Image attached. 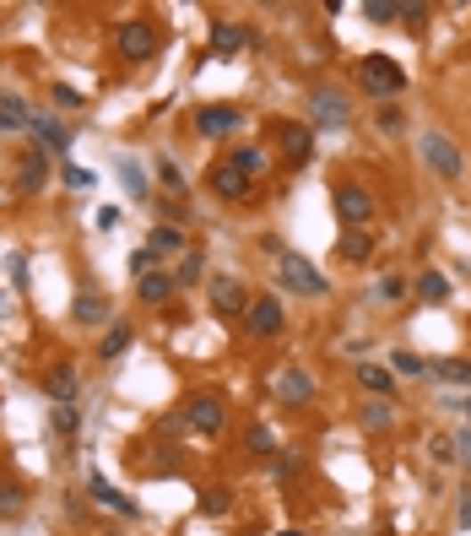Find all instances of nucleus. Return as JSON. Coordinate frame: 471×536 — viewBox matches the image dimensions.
Instances as JSON below:
<instances>
[{"label":"nucleus","mask_w":471,"mask_h":536,"mask_svg":"<svg viewBox=\"0 0 471 536\" xmlns=\"http://www.w3.org/2000/svg\"><path fill=\"white\" fill-rule=\"evenodd\" d=\"M65 184H71V190H93V174L77 168V163H65Z\"/></svg>","instance_id":"58836bf2"},{"label":"nucleus","mask_w":471,"mask_h":536,"mask_svg":"<svg viewBox=\"0 0 471 536\" xmlns=\"http://www.w3.org/2000/svg\"><path fill=\"white\" fill-rule=\"evenodd\" d=\"M184 282H200V255H184V260H179V288H184Z\"/></svg>","instance_id":"ea45409f"},{"label":"nucleus","mask_w":471,"mask_h":536,"mask_svg":"<svg viewBox=\"0 0 471 536\" xmlns=\"http://www.w3.org/2000/svg\"><path fill=\"white\" fill-rule=\"evenodd\" d=\"M130 342H136V330H130V325H114V330H109V337L98 342V358H119V353H125Z\"/></svg>","instance_id":"c85d7f7f"},{"label":"nucleus","mask_w":471,"mask_h":536,"mask_svg":"<svg viewBox=\"0 0 471 536\" xmlns=\"http://www.w3.org/2000/svg\"><path fill=\"white\" fill-rule=\"evenodd\" d=\"M207 184H212V195H223V200H249V179H244L233 163H217V168L207 174Z\"/></svg>","instance_id":"4468645a"},{"label":"nucleus","mask_w":471,"mask_h":536,"mask_svg":"<svg viewBox=\"0 0 471 536\" xmlns=\"http://www.w3.org/2000/svg\"><path fill=\"white\" fill-rule=\"evenodd\" d=\"M233 509V493L228 488H207V493H200V515H212V520H223Z\"/></svg>","instance_id":"2f4dec72"},{"label":"nucleus","mask_w":471,"mask_h":536,"mask_svg":"<svg viewBox=\"0 0 471 536\" xmlns=\"http://www.w3.org/2000/svg\"><path fill=\"white\" fill-rule=\"evenodd\" d=\"M353 374H358V385H363L369 395H379V401H395V369H390V363H358Z\"/></svg>","instance_id":"2eb2a0df"},{"label":"nucleus","mask_w":471,"mask_h":536,"mask_svg":"<svg viewBox=\"0 0 471 536\" xmlns=\"http://www.w3.org/2000/svg\"><path fill=\"white\" fill-rule=\"evenodd\" d=\"M71 314H77V325H109V314H114V304H109L103 293H82V298L71 304Z\"/></svg>","instance_id":"6ab92c4d"},{"label":"nucleus","mask_w":471,"mask_h":536,"mask_svg":"<svg viewBox=\"0 0 471 536\" xmlns=\"http://www.w3.org/2000/svg\"><path fill=\"white\" fill-rule=\"evenodd\" d=\"M282 536H304V531H282Z\"/></svg>","instance_id":"8fccbe9b"},{"label":"nucleus","mask_w":471,"mask_h":536,"mask_svg":"<svg viewBox=\"0 0 471 536\" xmlns=\"http://www.w3.org/2000/svg\"><path fill=\"white\" fill-rule=\"evenodd\" d=\"M358 423L369 428V434H385V428H395V401H363V412H358Z\"/></svg>","instance_id":"4be33fe9"},{"label":"nucleus","mask_w":471,"mask_h":536,"mask_svg":"<svg viewBox=\"0 0 471 536\" xmlns=\"http://www.w3.org/2000/svg\"><path fill=\"white\" fill-rule=\"evenodd\" d=\"M428 374L444 379V385H471V363L466 358H439V363H428Z\"/></svg>","instance_id":"cd10ccee"},{"label":"nucleus","mask_w":471,"mask_h":536,"mask_svg":"<svg viewBox=\"0 0 471 536\" xmlns=\"http://www.w3.org/2000/svg\"><path fill=\"white\" fill-rule=\"evenodd\" d=\"M418 152H423V163H428L439 179H460V174H466V158H460V147L444 136V130H423V136H418Z\"/></svg>","instance_id":"7ed1b4c3"},{"label":"nucleus","mask_w":471,"mask_h":536,"mask_svg":"<svg viewBox=\"0 0 471 536\" xmlns=\"http://www.w3.org/2000/svg\"><path fill=\"white\" fill-rule=\"evenodd\" d=\"M374 125L385 130V136H401V109H379V114H374Z\"/></svg>","instance_id":"4c0bfd02"},{"label":"nucleus","mask_w":471,"mask_h":536,"mask_svg":"<svg viewBox=\"0 0 471 536\" xmlns=\"http://www.w3.org/2000/svg\"><path fill=\"white\" fill-rule=\"evenodd\" d=\"M353 119V103L336 93V87H314L309 93V125H320V130H342Z\"/></svg>","instance_id":"0eeeda50"},{"label":"nucleus","mask_w":471,"mask_h":536,"mask_svg":"<svg viewBox=\"0 0 471 536\" xmlns=\"http://www.w3.org/2000/svg\"><path fill=\"white\" fill-rule=\"evenodd\" d=\"M87 488H93V499H98V504H103V509H114V515H136V499H125V493H119V488H114V483H103V477H98V472H93V477H87Z\"/></svg>","instance_id":"aec40b11"},{"label":"nucleus","mask_w":471,"mask_h":536,"mask_svg":"<svg viewBox=\"0 0 471 536\" xmlns=\"http://www.w3.org/2000/svg\"><path fill=\"white\" fill-rule=\"evenodd\" d=\"M455 460L471 466V428H455Z\"/></svg>","instance_id":"79ce46f5"},{"label":"nucleus","mask_w":471,"mask_h":536,"mask_svg":"<svg viewBox=\"0 0 471 536\" xmlns=\"http://www.w3.org/2000/svg\"><path fill=\"white\" fill-rule=\"evenodd\" d=\"M207 293H212V309H217V314H228V320L249 309V288H244L239 277H212V282H207Z\"/></svg>","instance_id":"9d476101"},{"label":"nucleus","mask_w":471,"mask_h":536,"mask_svg":"<svg viewBox=\"0 0 471 536\" xmlns=\"http://www.w3.org/2000/svg\"><path fill=\"white\" fill-rule=\"evenodd\" d=\"M466 412H471V395H466Z\"/></svg>","instance_id":"3c124183"},{"label":"nucleus","mask_w":471,"mask_h":536,"mask_svg":"<svg viewBox=\"0 0 471 536\" xmlns=\"http://www.w3.org/2000/svg\"><path fill=\"white\" fill-rule=\"evenodd\" d=\"M125 184L136 190V195H147V184H142V168H136V163H125Z\"/></svg>","instance_id":"37998d69"},{"label":"nucleus","mask_w":471,"mask_h":536,"mask_svg":"<svg viewBox=\"0 0 471 536\" xmlns=\"http://www.w3.org/2000/svg\"><path fill=\"white\" fill-rule=\"evenodd\" d=\"M147 249H152L158 260H168V255H184V233H179L174 223H158V228L147 233Z\"/></svg>","instance_id":"5701e85b"},{"label":"nucleus","mask_w":471,"mask_h":536,"mask_svg":"<svg viewBox=\"0 0 471 536\" xmlns=\"http://www.w3.org/2000/svg\"><path fill=\"white\" fill-rule=\"evenodd\" d=\"M282 325H288L282 298H272V293H255L249 298V309H244V330H249V337H282Z\"/></svg>","instance_id":"39448f33"},{"label":"nucleus","mask_w":471,"mask_h":536,"mask_svg":"<svg viewBox=\"0 0 471 536\" xmlns=\"http://www.w3.org/2000/svg\"><path fill=\"white\" fill-rule=\"evenodd\" d=\"M228 163H233V168H239L244 179H260L265 168H272V158H265L260 147H233V152H228Z\"/></svg>","instance_id":"393cba45"},{"label":"nucleus","mask_w":471,"mask_h":536,"mask_svg":"<svg viewBox=\"0 0 471 536\" xmlns=\"http://www.w3.org/2000/svg\"><path fill=\"white\" fill-rule=\"evenodd\" d=\"M179 412H184V423H190L195 434H223V428H228V401H223L217 390H195Z\"/></svg>","instance_id":"f03ea898"},{"label":"nucleus","mask_w":471,"mask_h":536,"mask_svg":"<svg viewBox=\"0 0 471 536\" xmlns=\"http://www.w3.org/2000/svg\"><path fill=\"white\" fill-rule=\"evenodd\" d=\"M44 390L54 395V407H77V390H82V379H77V369H71V363H54V369L44 374Z\"/></svg>","instance_id":"f8f14e48"},{"label":"nucleus","mask_w":471,"mask_h":536,"mask_svg":"<svg viewBox=\"0 0 471 536\" xmlns=\"http://www.w3.org/2000/svg\"><path fill=\"white\" fill-rule=\"evenodd\" d=\"M363 17H369V22H395V17H401V6H395V0H369Z\"/></svg>","instance_id":"c9c22d12"},{"label":"nucleus","mask_w":471,"mask_h":536,"mask_svg":"<svg viewBox=\"0 0 471 536\" xmlns=\"http://www.w3.org/2000/svg\"><path fill=\"white\" fill-rule=\"evenodd\" d=\"M158 179H163V184H168V190H184V174H179V168H174V163H168V158H163V163H158Z\"/></svg>","instance_id":"a19ab883"},{"label":"nucleus","mask_w":471,"mask_h":536,"mask_svg":"<svg viewBox=\"0 0 471 536\" xmlns=\"http://www.w3.org/2000/svg\"><path fill=\"white\" fill-rule=\"evenodd\" d=\"M239 125H244V109H233V103H207V109H195V130H200V136H233Z\"/></svg>","instance_id":"1a4fd4ad"},{"label":"nucleus","mask_w":471,"mask_h":536,"mask_svg":"<svg viewBox=\"0 0 471 536\" xmlns=\"http://www.w3.org/2000/svg\"><path fill=\"white\" fill-rule=\"evenodd\" d=\"M33 125V109H28V98H17V93H0V130H28Z\"/></svg>","instance_id":"412c9836"},{"label":"nucleus","mask_w":471,"mask_h":536,"mask_svg":"<svg viewBox=\"0 0 471 536\" xmlns=\"http://www.w3.org/2000/svg\"><path fill=\"white\" fill-rule=\"evenodd\" d=\"M455 520H460V525H471V488L460 493V504H455Z\"/></svg>","instance_id":"49530a36"},{"label":"nucleus","mask_w":471,"mask_h":536,"mask_svg":"<svg viewBox=\"0 0 471 536\" xmlns=\"http://www.w3.org/2000/svg\"><path fill=\"white\" fill-rule=\"evenodd\" d=\"M152 260H158V255H152V249H136V255H130V265H136V272H142V277H147V272H152Z\"/></svg>","instance_id":"c03bdc74"},{"label":"nucleus","mask_w":471,"mask_h":536,"mask_svg":"<svg viewBox=\"0 0 471 536\" xmlns=\"http://www.w3.org/2000/svg\"><path fill=\"white\" fill-rule=\"evenodd\" d=\"M249 450H260V455H277V434L265 428V423H255V428H249Z\"/></svg>","instance_id":"e433bc0d"},{"label":"nucleus","mask_w":471,"mask_h":536,"mask_svg":"<svg viewBox=\"0 0 471 536\" xmlns=\"http://www.w3.org/2000/svg\"><path fill=\"white\" fill-rule=\"evenodd\" d=\"M28 130H33V142H38V147H44L49 158L71 152V130H65L60 119H49V114H33V125H28Z\"/></svg>","instance_id":"9b49d317"},{"label":"nucleus","mask_w":471,"mask_h":536,"mask_svg":"<svg viewBox=\"0 0 471 536\" xmlns=\"http://www.w3.org/2000/svg\"><path fill=\"white\" fill-rule=\"evenodd\" d=\"M260 249H265V255H277V260H282V255H288V249H282V239H277V233H265V239H260Z\"/></svg>","instance_id":"de8ad7c7"},{"label":"nucleus","mask_w":471,"mask_h":536,"mask_svg":"<svg viewBox=\"0 0 471 536\" xmlns=\"http://www.w3.org/2000/svg\"><path fill=\"white\" fill-rule=\"evenodd\" d=\"M385 363H390V369H395V374H428V363H423V358H418V353H390V358H385Z\"/></svg>","instance_id":"f704fd0d"},{"label":"nucleus","mask_w":471,"mask_h":536,"mask_svg":"<svg viewBox=\"0 0 471 536\" xmlns=\"http://www.w3.org/2000/svg\"><path fill=\"white\" fill-rule=\"evenodd\" d=\"M44 179H49V152H44V147H33V152L22 158V168H17V195H38V190H44Z\"/></svg>","instance_id":"ddd939ff"},{"label":"nucleus","mask_w":471,"mask_h":536,"mask_svg":"<svg viewBox=\"0 0 471 536\" xmlns=\"http://www.w3.org/2000/svg\"><path fill=\"white\" fill-rule=\"evenodd\" d=\"M277 395H282V401H309V395H314V379H309L304 369H282V374H277Z\"/></svg>","instance_id":"b1692460"},{"label":"nucleus","mask_w":471,"mask_h":536,"mask_svg":"<svg viewBox=\"0 0 471 536\" xmlns=\"http://www.w3.org/2000/svg\"><path fill=\"white\" fill-rule=\"evenodd\" d=\"M428 460H434V466H450V460H455V434H434V439H428Z\"/></svg>","instance_id":"72a5a7b5"},{"label":"nucleus","mask_w":471,"mask_h":536,"mask_svg":"<svg viewBox=\"0 0 471 536\" xmlns=\"http://www.w3.org/2000/svg\"><path fill=\"white\" fill-rule=\"evenodd\" d=\"M336 255H342L347 265H363V260L374 255V239H369L363 228H342V239H336Z\"/></svg>","instance_id":"a211bd4d"},{"label":"nucleus","mask_w":471,"mask_h":536,"mask_svg":"<svg viewBox=\"0 0 471 536\" xmlns=\"http://www.w3.org/2000/svg\"><path fill=\"white\" fill-rule=\"evenodd\" d=\"M358 87L369 98H395L401 87H407V71H401L390 54H363L358 60Z\"/></svg>","instance_id":"f257e3e1"},{"label":"nucleus","mask_w":471,"mask_h":536,"mask_svg":"<svg viewBox=\"0 0 471 536\" xmlns=\"http://www.w3.org/2000/svg\"><path fill=\"white\" fill-rule=\"evenodd\" d=\"M6 314H12V298H6V293H0V320H6Z\"/></svg>","instance_id":"09e8293b"},{"label":"nucleus","mask_w":471,"mask_h":536,"mask_svg":"<svg viewBox=\"0 0 471 536\" xmlns=\"http://www.w3.org/2000/svg\"><path fill=\"white\" fill-rule=\"evenodd\" d=\"M336 217H342V228H369V217H374V190H363V184H336Z\"/></svg>","instance_id":"6e6552de"},{"label":"nucleus","mask_w":471,"mask_h":536,"mask_svg":"<svg viewBox=\"0 0 471 536\" xmlns=\"http://www.w3.org/2000/svg\"><path fill=\"white\" fill-rule=\"evenodd\" d=\"M277 282H282L288 293H304V298H320V293L330 288V282L320 277V265H314V260H304V255H293V249L277 260Z\"/></svg>","instance_id":"20e7f679"},{"label":"nucleus","mask_w":471,"mask_h":536,"mask_svg":"<svg viewBox=\"0 0 471 536\" xmlns=\"http://www.w3.org/2000/svg\"><path fill=\"white\" fill-rule=\"evenodd\" d=\"M412 288H418V298H423V304H450V293H455L444 272H423V277H418Z\"/></svg>","instance_id":"a878e982"},{"label":"nucleus","mask_w":471,"mask_h":536,"mask_svg":"<svg viewBox=\"0 0 471 536\" xmlns=\"http://www.w3.org/2000/svg\"><path fill=\"white\" fill-rule=\"evenodd\" d=\"M277 142H282V152L293 163H309L314 158V130L309 125H277Z\"/></svg>","instance_id":"dca6fc26"},{"label":"nucleus","mask_w":471,"mask_h":536,"mask_svg":"<svg viewBox=\"0 0 471 536\" xmlns=\"http://www.w3.org/2000/svg\"><path fill=\"white\" fill-rule=\"evenodd\" d=\"M374 298H379V304H401V298H407V277H395V272H385V277L374 282Z\"/></svg>","instance_id":"7c9ffc66"},{"label":"nucleus","mask_w":471,"mask_h":536,"mask_svg":"<svg viewBox=\"0 0 471 536\" xmlns=\"http://www.w3.org/2000/svg\"><path fill=\"white\" fill-rule=\"evenodd\" d=\"M22 509H28V493L17 483H0V520H17Z\"/></svg>","instance_id":"c756f323"},{"label":"nucleus","mask_w":471,"mask_h":536,"mask_svg":"<svg viewBox=\"0 0 471 536\" xmlns=\"http://www.w3.org/2000/svg\"><path fill=\"white\" fill-rule=\"evenodd\" d=\"M428 17V6H401V22H407V28H418Z\"/></svg>","instance_id":"a18cd8bd"},{"label":"nucleus","mask_w":471,"mask_h":536,"mask_svg":"<svg viewBox=\"0 0 471 536\" xmlns=\"http://www.w3.org/2000/svg\"><path fill=\"white\" fill-rule=\"evenodd\" d=\"M249 44V33L239 28V22H212V49L217 54H233V49H244Z\"/></svg>","instance_id":"bb28decb"},{"label":"nucleus","mask_w":471,"mask_h":536,"mask_svg":"<svg viewBox=\"0 0 471 536\" xmlns=\"http://www.w3.org/2000/svg\"><path fill=\"white\" fill-rule=\"evenodd\" d=\"M49 423H54V434H60V439H77V434H82V412H77V407H54V418H49Z\"/></svg>","instance_id":"473e14b6"},{"label":"nucleus","mask_w":471,"mask_h":536,"mask_svg":"<svg viewBox=\"0 0 471 536\" xmlns=\"http://www.w3.org/2000/svg\"><path fill=\"white\" fill-rule=\"evenodd\" d=\"M158 22L152 17H130V22H119V54L125 60H152L158 54Z\"/></svg>","instance_id":"423d86ee"},{"label":"nucleus","mask_w":471,"mask_h":536,"mask_svg":"<svg viewBox=\"0 0 471 536\" xmlns=\"http://www.w3.org/2000/svg\"><path fill=\"white\" fill-rule=\"evenodd\" d=\"M174 288H179V277H174V272H147V277L136 282V298H142V304H168V298H174Z\"/></svg>","instance_id":"f3484780"}]
</instances>
